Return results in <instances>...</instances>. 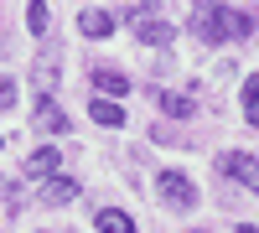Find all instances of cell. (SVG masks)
Here are the masks:
<instances>
[{
	"mask_svg": "<svg viewBox=\"0 0 259 233\" xmlns=\"http://www.w3.org/2000/svg\"><path fill=\"white\" fill-rule=\"evenodd\" d=\"M192 31H197L207 47H218V41H228V36H249L254 21L244 11H233V6H218V0H197V11H192Z\"/></svg>",
	"mask_w": 259,
	"mask_h": 233,
	"instance_id": "6da1fadb",
	"label": "cell"
},
{
	"mask_svg": "<svg viewBox=\"0 0 259 233\" xmlns=\"http://www.w3.org/2000/svg\"><path fill=\"white\" fill-rule=\"evenodd\" d=\"M218 171L233 181V187H249V192H259V161L249 151H223L218 156Z\"/></svg>",
	"mask_w": 259,
	"mask_h": 233,
	"instance_id": "7a4b0ae2",
	"label": "cell"
},
{
	"mask_svg": "<svg viewBox=\"0 0 259 233\" xmlns=\"http://www.w3.org/2000/svg\"><path fill=\"white\" fill-rule=\"evenodd\" d=\"M130 26H135V36L145 47H171V36H177V26L156 11H130Z\"/></svg>",
	"mask_w": 259,
	"mask_h": 233,
	"instance_id": "3957f363",
	"label": "cell"
},
{
	"mask_svg": "<svg viewBox=\"0 0 259 233\" xmlns=\"http://www.w3.org/2000/svg\"><path fill=\"white\" fill-rule=\"evenodd\" d=\"M156 192H161V202H166V207H177V213H192V207H197V187H192L182 171H161Z\"/></svg>",
	"mask_w": 259,
	"mask_h": 233,
	"instance_id": "277c9868",
	"label": "cell"
},
{
	"mask_svg": "<svg viewBox=\"0 0 259 233\" xmlns=\"http://www.w3.org/2000/svg\"><path fill=\"white\" fill-rule=\"evenodd\" d=\"M36 197L47 202V207H62V202H73V197H78V181L52 171V176H41V181H36Z\"/></svg>",
	"mask_w": 259,
	"mask_h": 233,
	"instance_id": "5b68a950",
	"label": "cell"
},
{
	"mask_svg": "<svg viewBox=\"0 0 259 233\" xmlns=\"http://www.w3.org/2000/svg\"><path fill=\"white\" fill-rule=\"evenodd\" d=\"M36 130H47V135L68 130V114L57 109V99H52V94H36Z\"/></svg>",
	"mask_w": 259,
	"mask_h": 233,
	"instance_id": "8992f818",
	"label": "cell"
},
{
	"mask_svg": "<svg viewBox=\"0 0 259 233\" xmlns=\"http://www.w3.org/2000/svg\"><path fill=\"white\" fill-rule=\"evenodd\" d=\"M31 83H36V94H52L57 88V47H47L31 62Z\"/></svg>",
	"mask_w": 259,
	"mask_h": 233,
	"instance_id": "52a82bcc",
	"label": "cell"
},
{
	"mask_svg": "<svg viewBox=\"0 0 259 233\" xmlns=\"http://www.w3.org/2000/svg\"><path fill=\"white\" fill-rule=\"evenodd\" d=\"M78 31H83V36H94V41H104V36L114 31V16H109V11H94V6H89V11H78Z\"/></svg>",
	"mask_w": 259,
	"mask_h": 233,
	"instance_id": "ba28073f",
	"label": "cell"
},
{
	"mask_svg": "<svg viewBox=\"0 0 259 233\" xmlns=\"http://www.w3.org/2000/svg\"><path fill=\"white\" fill-rule=\"evenodd\" d=\"M57 166H62V156L52 151V145H41V151H31V156H26V176H31V181H41V176H52Z\"/></svg>",
	"mask_w": 259,
	"mask_h": 233,
	"instance_id": "9c48e42d",
	"label": "cell"
},
{
	"mask_svg": "<svg viewBox=\"0 0 259 233\" xmlns=\"http://www.w3.org/2000/svg\"><path fill=\"white\" fill-rule=\"evenodd\" d=\"M94 88H99L104 99H124V94H130V78L114 73V68H99V73H94Z\"/></svg>",
	"mask_w": 259,
	"mask_h": 233,
	"instance_id": "30bf717a",
	"label": "cell"
},
{
	"mask_svg": "<svg viewBox=\"0 0 259 233\" xmlns=\"http://www.w3.org/2000/svg\"><path fill=\"white\" fill-rule=\"evenodd\" d=\"M156 109H161V114H171V119H187L197 104H192L187 94H156Z\"/></svg>",
	"mask_w": 259,
	"mask_h": 233,
	"instance_id": "8fae6325",
	"label": "cell"
},
{
	"mask_svg": "<svg viewBox=\"0 0 259 233\" xmlns=\"http://www.w3.org/2000/svg\"><path fill=\"white\" fill-rule=\"evenodd\" d=\"M89 119H94V124H124V109H119L114 99H94V104H89Z\"/></svg>",
	"mask_w": 259,
	"mask_h": 233,
	"instance_id": "7c38bea8",
	"label": "cell"
},
{
	"mask_svg": "<svg viewBox=\"0 0 259 233\" xmlns=\"http://www.w3.org/2000/svg\"><path fill=\"white\" fill-rule=\"evenodd\" d=\"M99 233H135V223H130V213L104 207V213H99Z\"/></svg>",
	"mask_w": 259,
	"mask_h": 233,
	"instance_id": "4fadbf2b",
	"label": "cell"
},
{
	"mask_svg": "<svg viewBox=\"0 0 259 233\" xmlns=\"http://www.w3.org/2000/svg\"><path fill=\"white\" fill-rule=\"evenodd\" d=\"M26 26H31L36 36H47V26H52V11L41 6V0H31V11H26Z\"/></svg>",
	"mask_w": 259,
	"mask_h": 233,
	"instance_id": "5bb4252c",
	"label": "cell"
},
{
	"mask_svg": "<svg viewBox=\"0 0 259 233\" xmlns=\"http://www.w3.org/2000/svg\"><path fill=\"white\" fill-rule=\"evenodd\" d=\"M11 104H16V83L0 78V109H11Z\"/></svg>",
	"mask_w": 259,
	"mask_h": 233,
	"instance_id": "9a60e30c",
	"label": "cell"
},
{
	"mask_svg": "<svg viewBox=\"0 0 259 233\" xmlns=\"http://www.w3.org/2000/svg\"><path fill=\"white\" fill-rule=\"evenodd\" d=\"M244 109H249V124L259 130V99H244Z\"/></svg>",
	"mask_w": 259,
	"mask_h": 233,
	"instance_id": "2e32d148",
	"label": "cell"
},
{
	"mask_svg": "<svg viewBox=\"0 0 259 233\" xmlns=\"http://www.w3.org/2000/svg\"><path fill=\"white\" fill-rule=\"evenodd\" d=\"M244 99H259V73H249V83H244Z\"/></svg>",
	"mask_w": 259,
	"mask_h": 233,
	"instance_id": "e0dca14e",
	"label": "cell"
},
{
	"mask_svg": "<svg viewBox=\"0 0 259 233\" xmlns=\"http://www.w3.org/2000/svg\"><path fill=\"white\" fill-rule=\"evenodd\" d=\"M0 145H6V140H0Z\"/></svg>",
	"mask_w": 259,
	"mask_h": 233,
	"instance_id": "ac0fdd59",
	"label": "cell"
}]
</instances>
